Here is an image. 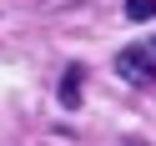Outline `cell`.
Segmentation results:
<instances>
[{"mask_svg":"<svg viewBox=\"0 0 156 146\" xmlns=\"http://www.w3.org/2000/svg\"><path fill=\"white\" fill-rule=\"evenodd\" d=\"M81 96H86V66H66V76H61V106L76 111Z\"/></svg>","mask_w":156,"mask_h":146,"instance_id":"7a4b0ae2","label":"cell"},{"mask_svg":"<svg viewBox=\"0 0 156 146\" xmlns=\"http://www.w3.org/2000/svg\"><path fill=\"white\" fill-rule=\"evenodd\" d=\"M116 76H121L126 86H151V81H156V35L121 45V55H116Z\"/></svg>","mask_w":156,"mask_h":146,"instance_id":"6da1fadb","label":"cell"},{"mask_svg":"<svg viewBox=\"0 0 156 146\" xmlns=\"http://www.w3.org/2000/svg\"><path fill=\"white\" fill-rule=\"evenodd\" d=\"M126 20H156V0H121Z\"/></svg>","mask_w":156,"mask_h":146,"instance_id":"3957f363","label":"cell"},{"mask_svg":"<svg viewBox=\"0 0 156 146\" xmlns=\"http://www.w3.org/2000/svg\"><path fill=\"white\" fill-rule=\"evenodd\" d=\"M121 146H146V141H136V136H131V141H121Z\"/></svg>","mask_w":156,"mask_h":146,"instance_id":"277c9868","label":"cell"}]
</instances>
